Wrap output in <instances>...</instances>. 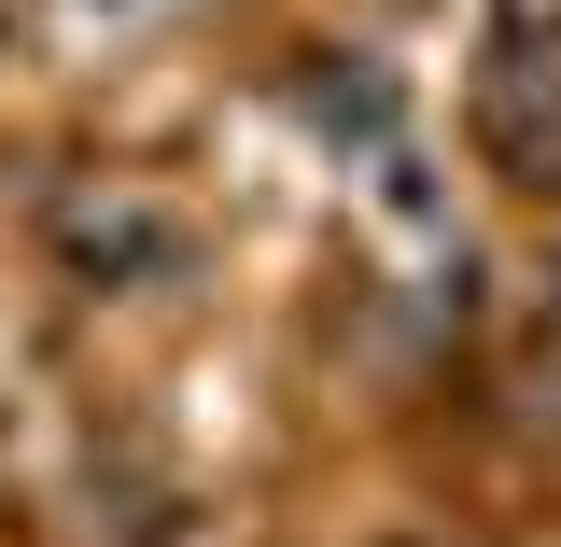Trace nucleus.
<instances>
[{
  "label": "nucleus",
  "instance_id": "obj_1",
  "mask_svg": "<svg viewBox=\"0 0 561 547\" xmlns=\"http://www.w3.org/2000/svg\"><path fill=\"white\" fill-rule=\"evenodd\" d=\"M57 253H70V281H99V295H140V281H183V225L154 197H57Z\"/></svg>",
  "mask_w": 561,
  "mask_h": 547
},
{
  "label": "nucleus",
  "instance_id": "obj_2",
  "mask_svg": "<svg viewBox=\"0 0 561 547\" xmlns=\"http://www.w3.org/2000/svg\"><path fill=\"white\" fill-rule=\"evenodd\" d=\"M0 29H14V0H0Z\"/></svg>",
  "mask_w": 561,
  "mask_h": 547
},
{
  "label": "nucleus",
  "instance_id": "obj_3",
  "mask_svg": "<svg viewBox=\"0 0 561 547\" xmlns=\"http://www.w3.org/2000/svg\"><path fill=\"white\" fill-rule=\"evenodd\" d=\"M548 281H561V253H548Z\"/></svg>",
  "mask_w": 561,
  "mask_h": 547
}]
</instances>
